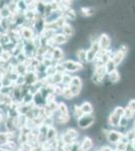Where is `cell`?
<instances>
[{"label":"cell","instance_id":"obj_1","mask_svg":"<svg viewBox=\"0 0 135 151\" xmlns=\"http://www.w3.org/2000/svg\"><path fill=\"white\" fill-rule=\"evenodd\" d=\"M124 115V108L123 107H116L114 111L110 114L109 118H108V125L111 127H118L120 121L123 118Z\"/></svg>","mask_w":135,"mask_h":151},{"label":"cell","instance_id":"obj_2","mask_svg":"<svg viewBox=\"0 0 135 151\" xmlns=\"http://www.w3.org/2000/svg\"><path fill=\"white\" fill-rule=\"evenodd\" d=\"M62 64L64 65V68H65L66 73H68V74L69 73H76L78 70H82L84 69V65L73 60H64V62H62Z\"/></svg>","mask_w":135,"mask_h":151},{"label":"cell","instance_id":"obj_3","mask_svg":"<svg viewBox=\"0 0 135 151\" xmlns=\"http://www.w3.org/2000/svg\"><path fill=\"white\" fill-rule=\"evenodd\" d=\"M106 76H107V72L106 69H105V65L95 67V70H94V74H93L92 80L96 85H101Z\"/></svg>","mask_w":135,"mask_h":151},{"label":"cell","instance_id":"obj_4","mask_svg":"<svg viewBox=\"0 0 135 151\" xmlns=\"http://www.w3.org/2000/svg\"><path fill=\"white\" fill-rule=\"evenodd\" d=\"M69 88L71 89L72 93L74 94V96L77 97L81 94V91H82L83 88V81L82 79L79 77V76H74L72 78V81H71V84L69 85Z\"/></svg>","mask_w":135,"mask_h":151},{"label":"cell","instance_id":"obj_5","mask_svg":"<svg viewBox=\"0 0 135 151\" xmlns=\"http://www.w3.org/2000/svg\"><path fill=\"white\" fill-rule=\"evenodd\" d=\"M100 52V47L98 45V41L94 43H91V47L88 50H86V57H87V63L95 62L98 57V53Z\"/></svg>","mask_w":135,"mask_h":151},{"label":"cell","instance_id":"obj_6","mask_svg":"<svg viewBox=\"0 0 135 151\" xmlns=\"http://www.w3.org/2000/svg\"><path fill=\"white\" fill-rule=\"evenodd\" d=\"M94 123H95V116L93 114H91V115H84L78 120V126L81 129L90 128Z\"/></svg>","mask_w":135,"mask_h":151},{"label":"cell","instance_id":"obj_7","mask_svg":"<svg viewBox=\"0 0 135 151\" xmlns=\"http://www.w3.org/2000/svg\"><path fill=\"white\" fill-rule=\"evenodd\" d=\"M98 45H99L100 50H109L111 47V38L107 33H102L98 37Z\"/></svg>","mask_w":135,"mask_h":151},{"label":"cell","instance_id":"obj_8","mask_svg":"<svg viewBox=\"0 0 135 151\" xmlns=\"http://www.w3.org/2000/svg\"><path fill=\"white\" fill-rule=\"evenodd\" d=\"M20 32H21V38H23L25 41H31L35 37V35H34L33 28L30 27V26H20Z\"/></svg>","mask_w":135,"mask_h":151},{"label":"cell","instance_id":"obj_9","mask_svg":"<svg viewBox=\"0 0 135 151\" xmlns=\"http://www.w3.org/2000/svg\"><path fill=\"white\" fill-rule=\"evenodd\" d=\"M124 134L121 133V132H118V131H115V130H109V132H108L106 138L108 140V142H110L111 144H115L116 145L117 143L120 142V140H121L122 136H123Z\"/></svg>","mask_w":135,"mask_h":151},{"label":"cell","instance_id":"obj_10","mask_svg":"<svg viewBox=\"0 0 135 151\" xmlns=\"http://www.w3.org/2000/svg\"><path fill=\"white\" fill-rule=\"evenodd\" d=\"M126 57V52H124L123 50H121L119 48L117 52H115L113 53V57H112V60L115 63V65L118 67L119 65H121V63L123 62V60Z\"/></svg>","mask_w":135,"mask_h":151},{"label":"cell","instance_id":"obj_11","mask_svg":"<svg viewBox=\"0 0 135 151\" xmlns=\"http://www.w3.org/2000/svg\"><path fill=\"white\" fill-rule=\"evenodd\" d=\"M61 30H62L63 35H65L68 38L72 37V36L75 35V28H74L69 22H66L64 24L63 27L61 28Z\"/></svg>","mask_w":135,"mask_h":151},{"label":"cell","instance_id":"obj_12","mask_svg":"<svg viewBox=\"0 0 135 151\" xmlns=\"http://www.w3.org/2000/svg\"><path fill=\"white\" fill-rule=\"evenodd\" d=\"M51 52H53V60H56V63L62 62V60L64 58V52H63L62 48L56 47L55 48H53Z\"/></svg>","mask_w":135,"mask_h":151},{"label":"cell","instance_id":"obj_13","mask_svg":"<svg viewBox=\"0 0 135 151\" xmlns=\"http://www.w3.org/2000/svg\"><path fill=\"white\" fill-rule=\"evenodd\" d=\"M93 147V140L90 137H84L82 142L80 143V149L83 151H90Z\"/></svg>","mask_w":135,"mask_h":151},{"label":"cell","instance_id":"obj_14","mask_svg":"<svg viewBox=\"0 0 135 151\" xmlns=\"http://www.w3.org/2000/svg\"><path fill=\"white\" fill-rule=\"evenodd\" d=\"M53 38V40H55V43H56V47L60 45H64V43L68 42V40H69V38L65 35H63L62 32L56 33Z\"/></svg>","mask_w":135,"mask_h":151},{"label":"cell","instance_id":"obj_15","mask_svg":"<svg viewBox=\"0 0 135 151\" xmlns=\"http://www.w3.org/2000/svg\"><path fill=\"white\" fill-rule=\"evenodd\" d=\"M80 107H81V109H82L84 115H91V114H93V112H94V108H93L92 104L88 101L84 102Z\"/></svg>","mask_w":135,"mask_h":151},{"label":"cell","instance_id":"obj_16","mask_svg":"<svg viewBox=\"0 0 135 151\" xmlns=\"http://www.w3.org/2000/svg\"><path fill=\"white\" fill-rule=\"evenodd\" d=\"M63 16L67 19V21L68 20H75V19L77 18V13H76V11L74 10V9L70 8V9H67L66 11L63 12Z\"/></svg>","mask_w":135,"mask_h":151},{"label":"cell","instance_id":"obj_17","mask_svg":"<svg viewBox=\"0 0 135 151\" xmlns=\"http://www.w3.org/2000/svg\"><path fill=\"white\" fill-rule=\"evenodd\" d=\"M107 76H108L109 82L113 83V84H116V83H118L120 81V74L117 70H113V72H111L110 74H108Z\"/></svg>","mask_w":135,"mask_h":151},{"label":"cell","instance_id":"obj_18","mask_svg":"<svg viewBox=\"0 0 135 151\" xmlns=\"http://www.w3.org/2000/svg\"><path fill=\"white\" fill-rule=\"evenodd\" d=\"M58 115H69L68 107L64 102H60L58 104V111H56Z\"/></svg>","mask_w":135,"mask_h":151},{"label":"cell","instance_id":"obj_19","mask_svg":"<svg viewBox=\"0 0 135 151\" xmlns=\"http://www.w3.org/2000/svg\"><path fill=\"white\" fill-rule=\"evenodd\" d=\"M56 130L55 129V127H48V133H46V141L48 142H51V141L56 140Z\"/></svg>","mask_w":135,"mask_h":151},{"label":"cell","instance_id":"obj_20","mask_svg":"<svg viewBox=\"0 0 135 151\" xmlns=\"http://www.w3.org/2000/svg\"><path fill=\"white\" fill-rule=\"evenodd\" d=\"M61 96H63V98H65L66 100H71V99H73L74 97H75L69 87H63L62 95H61Z\"/></svg>","mask_w":135,"mask_h":151},{"label":"cell","instance_id":"obj_21","mask_svg":"<svg viewBox=\"0 0 135 151\" xmlns=\"http://www.w3.org/2000/svg\"><path fill=\"white\" fill-rule=\"evenodd\" d=\"M77 58H78V62L81 63V64L84 65L85 63H87V57H86V50L81 48L77 52Z\"/></svg>","mask_w":135,"mask_h":151},{"label":"cell","instance_id":"obj_22","mask_svg":"<svg viewBox=\"0 0 135 151\" xmlns=\"http://www.w3.org/2000/svg\"><path fill=\"white\" fill-rule=\"evenodd\" d=\"M116 68H117V65H115V63L112 60V58H111V60H108V62L106 63V64H105V69H106L107 75H108V74H110V73L113 72V70H117Z\"/></svg>","mask_w":135,"mask_h":151},{"label":"cell","instance_id":"obj_23","mask_svg":"<svg viewBox=\"0 0 135 151\" xmlns=\"http://www.w3.org/2000/svg\"><path fill=\"white\" fill-rule=\"evenodd\" d=\"M72 76L69 75L68 73H65L63 74V79H62V84L61 86L62 87H69V85L71 84V81H72Z\"/></svg>","mask_w":135,"mask_h":151},{"label":"cell","instance_id":"obj_24","mask_svg":"<svg viewBox=\"0 0 135 151\" xmlns=\"http://www.w3.org/2000/svg\"><path fill=\"white\" fill-rule=\"evenodd\" d=\"M73 116L76 117L77 118V120H79L81 117L84 116V113H83L82 109H81L80 106H78V105H75L74 106V109H73Z\"/></svg>","mask_w":135,"mask_h":151},{"label":"cell","instance_id":"obj_25","mask_svg":"<svg viewBox=\"0 0 135 151\" xmlns=\"http://www.w3.org/2000/svg\"><path fill=\"white\" fill-rule=\"evenodd\" d=\"M70 121V115H56V122L58 124H66Z\"/></svg>","mask_w":135,"mask_h":151},{"label":"cell","instance_id":"obj_26","mask_svg":"<svg viewBox=\"0 0 135 151\" xmlns=\"http://www.w3.org/2000/svg\"><path fill=\"white\" fill-rule=\"evenodd\" d=\"M94 9L91 8V7H82L81 8V13L83 16H91L94 14Z\"/></svg>","mask_w":135,"mask_h":151},{"label":"cell","instance_id":"obj_27","mask_svg":"<svg viewBox=\"0 0 135 151\" xmlns=\"http://www.w3.org/2000/svg\"><path fill=\"white\" fill-rule=\"evenodd\" d=\"M134 112L132 110H130L128 107H126V108H124V115L123 117L126 120H130V119H132L134 117Z\"/></svg>","mask_w":135,"mask_h":151},{"label":"cell","instance_id":"obj_28","mask_svg":"<svg viewBox=\"0 0 135 151\" xmlns=\"http://www.w3.org/2000/svg\"><path fill=\"white\" fill-rule=\"evenodd\" d=\"M126 145L127 144H125V143H123V142H121V141H120L119 143H117V144H116V150H118V151H125V149H126Z\"/></svg>","mask_w":135,"mask_h":151},{"label":"cell","instance_id":"obj_29","mask_svg":"<svg viewBox=\"0 0 135 151\" xmlns=\"http://www.w3.org/2000/svg\"><path fill=\"white\" fill-rule=\"evenodd\" d=\"M127 107H128L130 110H132L135 113V100H131V101L129 102V104Z\"/></svg>","mask_w":135,"mask_h":151},{"label":"cell","instance_id":"obj_30","mask_svg":"<svg viewBox=\"0 0 135 151\" xmlns=\"http://www.w3.org/2000/svg\"><path fill=\"white\" fill-rule=\"evenodd\" d=\"M2 121H3V115H2V114L0 113V125H1Z\"/></svg>","mask_w":135,"mask_h":151}]
</instances>
